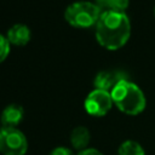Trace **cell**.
Segmentation results:
<instances>
[{
	"mask_svg": "<svg viewBox=\"0 0 155 155\" xmlns=\"http://www.w3.org/2000/svg\"><path fill=\"white\" fill-rule=\"evenodd\" d=\"M113 104L114 103H113L110 92L98 90V88H94L93 91H91L84 102L86 113L96 117L107 115L110 111Z\"/></svg>",
	"mask_w": 155,
	"mask_h": 155,
	"instance_id": "5",
	"label": "cell"
},
{
	"mask_svg": "<svg viewBox=\"0 0 155 155\" xmlns=\"http://www.w3.org/2000/svg\"><path fill=\"white\" fill-rule=\"evenodd\" d=\"M131 22L125 12L104 11L96 24V39L109 51L121 48L130 39Z\"/></svg>",
	"mask_w": 155,
	"mask_h": 155,
	"instance_id": "1",
	"label": "cell"
},
{
	"mask_svg": "<svg viewBox=\"0 0 155 155\" xmlns=\"http://www.w3.org/2000/svg\"><path fill=\"white\" fill-rule=\"evenodd\" d=\"M124 80H128V79H127V74L122 70H117V69L103 70L96 75L93 85H94V88L111 92L114 87Z\"/></svg>",
	"mask_w": 155,
	"mask_h": 155,
	"instance_id": "6",
	"label": "cell"
},
{
	"mask_svg": "<svg viewBox=\"0 0 155 155\" xmlns=\"http://www.w3.org/2000/svg\"><path fill=\"white\" fill-rule=\"evenodd\" d=\"M110 94L113 98V103L124 114L134 116L140 114L145 109L147 101L143 91L130 80L119 82L110 92Z\"/></svg>",
	"mask_w": 155,
	"mask_h": 155,
	"instance_id": "2",
	"label": "cell"
},
{
	"mask_svg": "<svg viewBox=\"0 0 155 155\" xmlns=\"http://www.w3.org/2000/svg\"><path fill=\"white\" fill-rule=\"evenodd\" d=\"M10 53V42L6 36L0 34V63L4 62Z\"/></svg>",
	"mask_w": 155,
	"mask_h": 155,
	"instance_id": "12",
	"label": "cell"
},
{
	"mask_svg": "<svg viewBox=\"0 0 155 155\" xmlns=\"http://www.w3.org/2000/svg\"><path fill=\"white\" fill-rule=\"evenodd\" d=\"M48 155H75V154L73 153L71 149L61 145V147H56V148H53V149L50 151Z\"/></svg>",
	"mask_w": 155,
	"mask_h": 155,
	"instance_id": "13",
	"label": "cell"
},
{
	"mask_svg": "<svg viewBox=\"0 0 155 155\" xmlns=\"http://www.w3.org/2000/svg\"><path fill=\"white\" fill-rule=\"evenodd\" d=\"M117 155H145V151L138 142L127 139L120 144L117 149Z\"/></svg>",
	"mask_w": 155,
	"mask_h": 155,
	"instance_id": "11",
	"label": "cell"
},
{
	"mask_svg": "<svg viewBox=\"0 0 155 155\" xmlns=\"http://www.w3.org/2000/svg\"><path fill=\"white\" fill-rule=\"evenodd\" d=\"M154 16H155V7H154Z\"/></svg>",
	"mask_w": 155,
	"mask_h": 155,
	"instance_id": "15",
	"label": "cell"
},
{
	"mask_svg": "<svg viewBox=\"0 0 155 155\" xmlns=\"http://www.w3.org/2000/svg\"><path fill=\"white\" fill-rule=\"evenodd\" d=\"M91 140V133L85 126H76L70 133V143L75 150H84L88 148V143Z\"/></svg>",
	"mask_w": 155,
	"mask_h": 155,
	"instance_id": "9",
	"label": "cell"
},
{
	"mask_svg": "<svg viewBox=\"0 0 155 155\" xmlns=\"http://www.w3.org/2000/svg\"><path fill=\"white\" fill-rule=\"evenodd\" d=\"M28 140L17 127L0 128V153L2 155H25Z\"/></svg>",
	"mask_w": 155,
	"mask_h": 155,
	"instance_id": "4",
	"label": "cell"
},
{
	"mask_svg": "<svg viewBox=\"0 0 155 155\" xmlns=\"http://www.w3.org/2000/svg\"><path fill=\"white\" fill-rule=\"evenodd\" d=\"M31 36L30 29L29 27H27L25 24H15L12 25L6 34V38L8 40L10 44H13L16 46H24L29 42Z\"/></svg>",
	"mask_w": 155,
	"mask_h": 155,
	"instance_id": "8",
	"label": "cell"
},
{
	"mask_svg": "<svg viewBox=\"0 0 155 155\" xmlns=\"http://www.w3.org/2000/svg\"><path fill=\"white\" fill-rule=\"evenodd\" d=\"M24 116V109L19 104H10L7 105L0 116V121L2 127H17Z\"/></svg>",
	"mask_w": 155,
	"mask_h": 155,
	"instance_id": "7",
	"label": "cell"
},
{
	"mask_svg": "<svg viewBox=\"0 0 155 155\" xmlns=\"http://www.w3.org/2000/svg\"><path fill=\"white\" fill-rule=\"evenodd\" d=\"M78 155H103V154L96 148H86V149L79 151Z\"/></svg>",
	"mask_w": 155,
	"mask_h": 155,
	"instance_id": "14",
	"label": "cell"
},
{
	"mask_svg": "<svg viewBox=\"0 0 155 155\" xmlns=\"http://www.w3.org/2000/svg\"><path fill=\"white\" fill-rule=\"evenodd\" d=\"M102 10L96 5V2L90 1H76L69 5L64 11V19L75 28H90L96 25Z\"/></svg>",
	"mask_w": 155,
	"mask_h": 155,
	"instance_id": "3",
	"label": "cell"
},
{
	"mask_svg": "<svg viewBox=\"0 0 155 155\" xmlns=\"http://www.w3.org/2000/svg\"><path fill=\"white\" fill-rule=\"evenodd\" d=\"M130 0H96V5L104 11H117V12H125V10L128 7Z\"/></svg>",
	"mask_w": 155,
	"mask_h": 155,
	"instance_id": "10",
	"label": "cell"
}]
</instances>
